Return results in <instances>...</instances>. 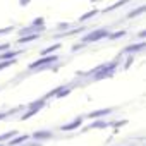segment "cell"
Segmentation results:
<instances>
[{"mask_svg":"<svg viewBox=\"0 0 146 146\" xmlns=\"http://www.w3.org/2000/svg\"><path fill=\"white\" fill-rule=\"evenodd\" d=\"M35 137H36V139H46V137H52V132H48V131L35 132Z\"/></svg>","mask_w":146,"mask_h":146,"instance_id":"6","label":"cell"},{"mask_svg":"<svg viewBox=\"0 0 146 146\" xmlns=\"http://www.w3.org/2000/svg\"><path fill=\"white\" fill-rule=\"evenodd\" d=\"M5 48H9V43H5V45H0V52H2V50H5Z\"/></svg>","mask_w":146,"mask_h":146,"instance_id":"17","label":"cell"},{"mask_svg":"<svg viewBox=\"0 0 146 146\" xmlns=\"http://www.w3.org/2000/svg\"><path fill=\"white\" fill-rule=\"evenodd\" d=\"M112 110L110 108H105V110H98V112H91V113H88V117L90 119H95V117H102V115H108Z\"/></svg>","mask_w":146,"mask_h":146,"instance_id":"4","label":"cell"},{"mask_svg":"<svg viewBox=\"0 0 146 146\" xmlns=\"http://www.w3.org/2000/svg\"><path fill=\"white\" fill-rule=\"evenodd\" d=\"M105 36H108V29H107V28H102V29H96V31L90 33L88 36H84L83 41H84V43H91V41H98V40H102V38H105Z\"/></svg>","mask_w":146,"mask_h":146,"instance_id":"1","label":"cell"},{"mask_svg":"<svg viewBox=\"0 0 146 146\" xmlns=\"http://www.w3.org/2000/svg\"><path fill=\"white\" fill-rule=\"evenodd\" d=\"M141 12H144V7H139L137 11H132V12H129V14H127V17H136V16H139Z\"/></svg>","mask_w":146,"mask_h":146,"instance_id":"9","label":"cell"},{"mask_svg":"<svg viewBox=\"0 0 146 146\" xmlns=\"http://www.w3.org/2000/svg\"><path fill=\"white\" fill-rule=\"evenodd\" d=\"M16 134V131H12V132H9V134H5V136H0V141H4V139H7V137H11V136H14Z\"/></svg>","mask_w":146,"mask_h":146,"instance_id":"16","label":"cell"},{"mask_svg":"<svg viewBox=\"0 0 146 146\" xmlns=\"http://www.w3.org/2000/svg\"><path fill=\"white\" fill-rule=\"evenodd\" d=\"M36 38H40V35H38V33H35V35H31V36H26V38H21V40H19V43H29L31 40H36Z\"/></svg>","mask_w":146,"mask_h":146,"instance_id":"7","label":"cell"},{"mask_svg":"<svg viewBox=\"0 0 146 146\" xmlns=\"http://www.w3.org/2000/svg\"><path fill=\"white\" fill-rule=\"evenodd\" d=\"M16 55H19V52H5L0 55V60H12L16 58Z\"/></svg>","mask_w":146,"mask_h":146,"instance_id":"5","label":"cell"},{"mask_svg":"<svg viewBox=\"0 0 146 146\" xmlns=\"http://www.w3.org/2000/svg\"><path fill=\"white\" fill-rule=\"evenodd\" d=\"M26 4H29V0H21V5H26Z\"/></svg>","mask_w":146,"mask_h":146,"instance_id":"18","label":"cell"},{"mask_svg":"<svg viewBox=\"0 0 146 146\" xmlns=\"http://www.w3.org/2000/svg\"><path fill=\"white\" fill-rule=\"evenodd\" d=\"M129 0H120V2H117V4H113L112 7H108L107 11H113V9H117V7H120V5H124V4H127Z\"/></svg>","mask_w":146,"mask_h":146,"instance_id":"10","label":"cell"},{"mask_svg":"<svg viewBox=\"0 0 146 146\" xmlns=\"http://www.w3.org/2000/svg\"><path fill=\"white\" fill-rule=\"evenodd\" d=\"M5 117V113H0V119H4Z\"/></svg>","mask_w":146,"mask_h":146,"instance_id":"19","label":"cell"},{"mask_svg":"<svg viewBox=\"0 0 146 146\" xmlns=\"http://www.w3.org/2000/svg\"><path fill=\"white\" fill-rule=\"evenodd\" d=\"M69 93H70V88H67L65 91H58L57 95H58V98H64V96H65V95H69Z\"/></svg>","mask_w":146,"mask_h":146,"instance_id":"15","label":"cell"},{"mask_svg":"<svg viewBox=\"0 0 146 146\" xmlns=\"http://www.w3.org/2000/svg\"><path fill=\"white\" fill-rule=\"evenodd\" d=\"M26 139H28V136H19V137H17V139H14L11 144H12V146H16L17 143H21V141H26Z\"/></svg>","mask_w":146,"mask_h":146,"instance_id":"13","label":"cell"},{"mask_svg":"<svg viewBox=\"0 0 146 146\" xmlns=\"http://www.w3.org/2000/svg\"><path fill=\"white\" fill-rule=\"evenodd\" d=\"M81 122H83V119L79 117V119L72 120V122H70V124H67V125H62V131H70V129H76V127H79V125H81Z\"/></svg>","mask_w":146,"mask_h":146,"instance_id":"3","label":"cell"},{"mask_svg":"<svg viewBox=\"0 0 146 146\" xmlns=\"http://www.w3.org/2000/svg\"><path fill=\"white\" fill-rule=\"evenodd\" d=\"M57 60H58V57H57V55H52V57H43V58H40V60H36V62H33V64L29 65V69L36 70V69H40V67H43V65H46V64L57 62Z\"/></svg>","mask_w":146,"mask_h":146,"instance_id":"2","label":"cell"},{"mask_svg":"<svg viewBox=\"0 0 146 146\" xmlns=\"http://www.w3.org/2000/svg\"><path fill=\"white\" fill-rule=\"evenodd\" d=\"M124 35H125V31H117V33L110 35L108 38H110V40H115V38H120V36H124Z\"/></svg>","mask_w":146,"mask_h":146,"instance_id":"11","label":"cell"},{"mask_svg":"<svg viewBox=\"0 0 146 146\" xmlns=\"http://www.w3.org/2000/svg\"><path fill=\"white\" fill-rule=\"evenodd\" d=\"M144 46V43H139V45H131V46H127L125 48V52H137V50H141Z\"/></svg>","mask_w":146,"mask_h":146,"instance_id":"8","label":"cell"},{"mask_svg":"<svg viewBox=\"0 0 146 146\" xmlns=\"http://www.w3.org/2000/svg\"><path fill=\"white\" fill-rule=\"evenodd\" d=\"M95 14H96V11H91V12H88V14H84V16H83V17H81V21H86V19H88V17H93V16H95Z\"/></svg>","mask_w":146,"mask_h":146,"instance_id":"14","label":"cell"},{"mask_svg":"<svg viewBox=\"0 0 146 146\" xmlns=\"http://www.w3.org/2000/svg\"><path fill=\"white\" fill-rule=\"evenodd\" d=\"M60 45H53V46H50V48H46V50H43L41 52V55H46V53H50V52H53V50H57Z\"/></svg>","mask_w":146,"mask_h":146,"instance_id":"12","label":"cell"}]
</instances>
